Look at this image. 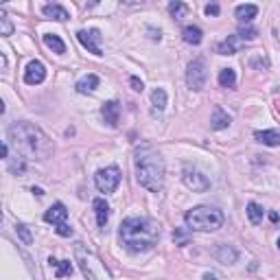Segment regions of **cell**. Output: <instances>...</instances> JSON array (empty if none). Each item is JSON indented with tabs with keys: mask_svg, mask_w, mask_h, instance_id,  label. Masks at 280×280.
I'll return each mask as SVG.
<instances>
[{
	"mask_svg": "<svg viewBox=\"0 0 280 280\" xmlns=\"http://www.w3.org/2000/svg\"><path fill=\"white\" fill-rule=\"evenodd\" d=\"M121 243L129 252H147L158 243L160 239V228L156 221L145 219V217H129L121 223L119 230Z\"/></svg>",
	"mask_w": 280,
	"mask_h": 280,
	"instance_id": "obj_1",
	"label": "cell"
},
{
	"mask_svg": "<svg viewBox=\"0 0 280 280\" xmlns=\"http://www.w3.org/2000/svg\"><path fill=\"white\" fill-rule=\"evenodd\" d=\"M9 138L11 143L16 145V151H20L24 160L29 158H48L50 151H53V145L46 138L42 129H38L35 125L29 123H16L9 127Z\"/></svg>",
	"mask_w": 280,
	"mask_h": 280,
	"instance_id": "obj_2",
	"label": "cell"
},
{
	"mask_svg": "<svg viewBox=\"0 0 280 280\" xmlns=\"http://www.w3.org/2000/svg\"><path fill=\"white\" fill-rule=\"evenodd\" d=\"M136 180L143 188L160 193L164 186V160L151 147H145L136 153Z\"/></svg>",
	"mask_w": 280,
	"mask_h": 280,
	"instance_id": "obj_3",
	"label": "cell"
},
{
	"mask_svg": "<svg viewBox=\"0 0 280 280\" xmlns=\"http://www.w3.org/2000/svg\"><path fill=\"white\" fill-rule=\"evenodd\" d=\"M188 230H195V232H215L223 226V212L212 208V206H197V208L188 210L186 217Z\"/></svg>",
	"mask_w": 280,
	"mask_h": 280,
	"instance_id": "obj_4",
	"label": "cell"
},
{
	"mask_svg": "<svg viewBox=\"0 0 280 280\" xmlns=\"http://www.w3.org/2000/svg\"><path fill=\"white\" fill-rule=\"evenodd\" d=\"M94 184L101 193H114L121 184V171L119 166H107V169H101V171L94 175Z\"/></svg>",
	"mask_w": 280,
	"mask_h": 280,
	"instance_id": "obj_5",
	"label": "cell"
},
{
	"mask_svg": "<svg viewBox=\"0 0 280 280\" xmlns=\"http://www.w3.org/2000/svg\"><path fill=\"white\" fill-rule=\"evenodd\" d=\"M206 64L204 60H193L188 64V70H186V83L190 90H195V92H200L204 90V86H206Z\"/></svg>",
	"mask_w": 280,
	"mask_h": 280,
	"instance_id": "obj_6",
	"label": "cell"
},
{
	"mask_svg": "<svg viewBox=\"0 0 280 280\" xmlns=\"http://www.w3.org/2000/svg\"><path fill=\"white\" fill-rule=\"evenodd\" d=\"M182 180H184V186L190 188L193 193H206V190L210 188V180L206 178L204 173L195 171V169H186L182 175Z\"/></svg>",
	"mask_w": 280,
	"mask_h": 280,
	"instance_id": "obj_7",
	"label": "cell"
},
{
	"mask_svg": "<svg viewBox=\"0 0 280 280\" xmlns=\"http://www.w3.org/2000/svg\"><path fill=\"white\" fill-rule=\"evenodd\" d=\"M77 38H79V42H81V46L88 48L90 53H94V55H103V50H101V46H99L101 40H103V35H101L99 29H90V31H79Z\"/></svg>",
	"mask_w": 280,
	"mask_h": 280,
	"instance_id": "obj_8",
	"label": "cell"
},
{
	"mask_svg": "<svg viewBox=\"0 0 280 280\" xmlns=\"http://www.w3.org/2000/svg\"><path fill=\"white\" fill-rule=\"evenodd\" d=\"M44 79H46V68H44V64L38 62V60L29 62L26 70H24V83H29V86H38V83H42Z\"/></svg>",
	"mask_w": 280,
	"mask_h": 280,
	"instance_id": "obj_9",
	"label": "cell"
},
{
	"mask_svg": "<svg viewBox=\"0 0 280 280\" xmlns=\"http://www.w3.org/2000/svg\"><path fill=\"white\" fill-rule=\"evenodd\" d=\"M66 219H68V210H66V206L62 202L53 204L46 212H44V221H46V223L62 226V223H66Z\"/></svg>",
	"mask_w": 280,
	"mask_h": 280,
	"instance_id": "obj_10",
	"label": "cell"
},
{
	"mask_svg": "<svg viewBox=\"0 0 280 280\" xmlns=\"http://www.w3.org/2000/svg\"><path fill=\"white\" fill-rule=\"evenodd\" d=\"M101 114H103V119H105L107 125L116 127V125H119V121H121V105H119L116 101H107V103H103Z\"/></svg>",
	"mask_w": 280,
	"mask_h": 280,
	"instance_id": "obj_11",
	"label": "cell"
},
{
	"mask_svg": "<svg viewBox=\"0 0 280 280\" xmlns=\"http://www.w3.org/2000/svg\"><path fill=\"white\" fill-rule=\"evenodd\" d=\"M215 256H217V261H219V263H226V265L237 263V259H239L237 249H234L232 245H226V243H221V245H217V249H215Z\"/></svg>",
	"mask_w": 280,
	"mask_h": 280,
	"instance_id": "obj_12",
	"label": "cell"
},
{
	"mask_svg": "<svg viewBox=\"0 0 280 280\" xmlns=\"http://www.w3.org/2000/svg\"><path fill=\"white\" fill-rule=\"evenodd\" d=\"M182 38L186 44H193V46H197V44H202L204 40V31L200 26H195V24H186L182 29Z\"/></svg>",
	"mask_w": 280,
	"mask_h": 280,
	"instance_id": "obj_13",
	"label": "cell"
},
{
	"mask_svg": "<svg viewBox=\"0 0 280 280\" xmlns=\"http://www.w3.org/2000/svg\"><path fill=\"white\" fill-rule=\"evenodd\" d=\"M94 215H97V223L99 228H105L107 226V219H109V206L105 200H94Z\"/></svg>",
	"mask_w": 280,
	"mask_h": 280,
	"instance_id": "obj_14",
	"label": "cell"
},
{
	"mask_svg": "<svg viewBox=\"0 0 280 280\" xmlns=\"http://www.w3.org/2000/svg\"><path fill=\"white\" fill-rule=\"evenodd\" d=\"M254 138L259 143L267 145V147H278L280 145V131L278 129H265V131H256Z\"/></svg>",
	"mask_w": 280,
	"mask_h": 280,
	"instance_id": "obj_15",
	"label": "cell"
},
{
	"mask_svg": "<svg viewBox=\"0 0 280 280\" xmlns=\"http://www.w3.org/2000/svg\"><path fill=\"white\" fill-rule=\"evenodd\" d=\"M256 13H259V7L256 5H239L237 9H234V16H237L239 22H252L256 18Z\"/></svg>",
	"mask_w": 280,
	"mask_h": 280,
	"instance_id": "obj_16",
	"label": "cell"
},
{
	"mask_svg": "<svg viewBox=\"0 0 280 280\" xmlns=\"http://www.w3.org/2000/svg\"><path fill=\"white\" fill-rule=\"evenodd\" d=\"M228 125H230V116L223 112V107L215 105V109H212V119H210V127L212 129H226Z\"/></svg>",
	"mask_w": 280,
	"mask_h": 280,
	"instance_id": "obj_17",
	"label": "cell"
},
{
	"mask_svg": "<svg viewBox=\"0 0 280 280\" xmlns=\"http://www.w3.org/2000/svg\"><path fill=\"white\" fill-rule=\"evenodd\" d=\"M42 13H44L46 18H53V20H60V22L68 20V11H66L62 5H44Z\"/></svg>",
	"mask_w": 280,
	"mask_h": 280,
	"instance_id": "obj_18",
	"label": "cell"
},
{
	"mask_svg": "<svg viewBox=\"0 0 280 280\" xmlns=\"http://www.w3.org/2000/svg\"><path fill=\"white\" fill-rule=\"evenodd\" d=\"M99 88V77L97 75H86L83 79L77 81V92L86 94V92H94Z\"/></svg>",
	"mask_w": 280,
	"mask_h": 280,
	"instance_id": "obj_19",
	"label": "cell"
},
{
	"mask_svg": "<svg viewBox=\"0 0 280 280\" xmlns=\"http://www.w3.org/2000/svg\"><path fill=\"white\" fill-rule=\"evenodd\" d=\"M44 44H46V46L53 50V53H57V55L66 53V44L62 42L60 35H55V33H46V35H44Z\"/></svg>",
	"mask_w": 280,
	"mask_h": 280,
	"instance_id": "obj_20",
	"label": "cell"
},
{
	"mask_svg": "<svg viewBox=\"0 0 280 280\" xmlns=\"http://www.w3.org/2000/svg\"><path fill=\"white\" fill-rule=\"evenodd\" d=\"M239 42H241L239 35H230L228 40H223L219 44V55H234L239 48Z\"/></svg>",
	"mask_w": 280,
	"mask_h": 280,
	"instance_id": "obj_21",
	"label": "cell"
},
{
	"mask_svg": "<svg viewBox=\"0 0 280 280\" xmlns=\"http://www.w3.org/2000/svg\"><path fill=\"white\" fill-rule=\"evenodd\" d=\"M50 267L55 269V276L57 278H64V276H70L72 274V263L70 261H55V259H48Z\"/></svg>",
	"mask_w": 280,
	"mask_h": 280,
	"instance_id": "obj_22",
	"label": "cell"
},
{
	"mask_svg": "<svg viewBox=\"0 0 280 280\" xmlns=\"http://www.w3.org/2000/svg\"><path fill=\"white\" fill-rule=\"evenodd\" d=\"M219 86L221 88H234L237 86V72H234V68H223L219 72Z\"/></svg>",
	"mask_w": 280,
	"mask_h": 280,
	"instance_id": "obj_23",
	"label": "cell"
},
{
	"mask_svg": "<svg viewBox=\"0 0 280 280\" xmlns=\"http://www.w3.org/2000/svg\"><path fill=\"white\" fill-rule=\"evenodd\" d=\"M245 212H247V219H249V223H252V226H259L263 221V208L256 202H249Z\"/></svg>",
	"mask_w": 280,
	"mask_h": 280,
	"instance_id": "obj_24",
	"label": "cell"
},
{
	"mask_svg": "<svg viewBox=\"0 0 280 280\" xmlns=\"http://www.w3.org/2000/svg\"><path fill=\"white\" fill-rule=\"evenodd\" d=\"M151 103H153V107H156L158 112H162V109L166 107V92L162 90V88H156V90L151 92Z\"/></svg>",
	"mask_w": 280,
	"mask_h": 280,
	"instance_id": "obj_25",
	"label": "cell"
},
{
	"mask_svg": "<svg viewBox=\"0 0 280 280\" xmlns=\"http://www.w3.org/2000/svg\"><path fill=\"white\" fill-rule=\"evenodd\" d=\"M169 11H171V16L175 20H180V18H186V13H188V5H184L180 3V0H175V3L169 5Z\"/></svg>",
	"mask_w": 280,
	"mask_h": 280,
	"instance_id": "obj_26",
	"label": "cell"
},
{
	"mask_svg": "<svg viewBox=\"0 0 280 280\" xmlns=\"http://www.w3.org/2000/svg\"><path fill=\"white\" fill-rule=\"evenodd\" d=\"M13 33V24L9 16H7L5 9H0V35H5V38H9V35Z\"/></svg>",
	"mask_w": 280,
	"mask_h": 280,
	"instance_id": "obj_27",
	"label": "cell"
},
{
	"mask_svg": "<svg viewBox=\"0 0 280 280\" xmlns=\"http://www.w3.org/2000/svg\"><path fill=\"white\" fill-rule=\"evenodd\" d=\"M16 232H18V237L22 239V243H24V245H31V243H33V234H31V230H29V226L18 223V226H16Z\"/></svg>",
	"mask_w": 280,
	"mask_h": 280,
	"instance_id": "obj_28",
	"label": "cell"
},
{
	"mask_svg": "<svg viewBox=\"0 0 280 280\" xmlns=\"http://www.w3.org/2000/svg\"><path fill=\"white\" fill-rule=\"evenodd\" d=\"M237 35H239L241 40H245V42H252V40H256V35H259V31H256L254 26H241Z\"/></svg>",
	"mask_w": 280,
	"mask_h": 280,
	"instance_id": "obj_29",
	"label": "cell"
},
{
	"mask_svg": "<svg viewBox=\"0 0 280 280\" xmlns=\"http://www.w3.org/2000/svg\"><path fill=\"white\" fill-rule=\"evenodd\" d=\"M173 239H175L178 245H188V234L184 232V230H175L173 232Z\"/></svg>",
	"mask_w": 280,
	"mask_h": 280,
	"instance_id": "obj_30",
	"label": "cell"
},
{
	"mask_svg": "<svg viewBox=\"0 0 280 280\" xmlns=\"http://www.w3.org/2000/svg\"><path fill=\"white\" fill-rule=\"evenodd\" d=\"M55 230H57V234H60V237H70V234H72V228H70L68 223H62V226H57Z\"/></svg>",
	"mask_w": 280,
	"mask_h": 280,
	"instance_id": "obj_31",
	"label": "cell"
},
{
	"mask_svg": "<svg viewBox=\"0 0 280 280\" xmlns=\"http://www.w3.org/2000/svg\"><path fill=\"white\" fill-rule=\"evenodd\" d=\"M219 5L217 3H212V5H208V7H206V13H208V16H219Z\"/></svg>",
	"mask_w": 280,
	"mask_h": 280,
	"instance_id": "obj_32",
	"label": "cell"
},
{
	"mask_svg": "<svg viewBox=\"0 0 280 280\" xmlns=\"http://www.w3.org/2000/svg\"><path fill=\"white\" fill-rule=\"evenodd\" d=\"M129 81H131V86H134V90H136V92H143V90H145V86H143V81H140L138 77H131Z\"/></svg>",
	"mask_w": 280,
	"mask_h": 280,
	"instance_id": "obj_33",
	"label": "cell"
},
{
	"mask_svg": "<svg viewBox=\"0 0 280 280\" xmlns=\"http://www.w3.org/2000/svg\"><path fill=\"white\" fill-rule=\"evenodd\" d=\"M149 33H151V40H160V31H156V29L149 26Z\"/></svg>",
	"mask_w": 280,
	"mask_h": 280,
	"instance_id": "obj_34",
	"label": "cell"
},
{
	"mask_svg": "<svg viewBox=\"0 0 280 280\" xmlns=\"http://www.w3.org/2000/svg\"><path fill=\"white\" fill-rule=\"evenodd\" d=\"M278 212H269V221H271V223H278Z\"/></svg>",
	"mask_w": 280,
	"mask_h": 280,
	"instance_id": "obj_35",
	"label": "cell"
},
{
	"mask_svg": "<svg viewBox=\"0 0 280 280\" xmlns=\"http://www.w3.org/2000/svg\"><path fill=\"white\" fill-rule=\"evenodd\" d=\"M204 280H217L215 274H204Z\"/></svg>",
	"mask_w": 280,
	"mask_h": 280,
	"instance_id": "obj_36",
	"label": "cell"
},
{
	"mask_svg": "<svg viewBox=\"0 0 280 280\" xmlns=\"http://www.w3.org/2000/svg\"><path fill=\"white\" fill-rule=\"evenodd\" d=\"M33 193L38 195V197H42V195H44V190H42V188H33Z\"/></svg>",
	"mask_w": 280,
	"mask_h": 280,
	"instance_id": "obj_37",
	"label": "cell"
},
{
	"mask_svg": "<svg viewBox=\"0 0 280 280\" xmlns=\"http://www.w3.org/2000/svg\"><path fill=\"white\" fill-rule=\"evenodd\" d=\"M278 249H280V239H278Z\"/></svg>",
	"mask_w": 280,
	"mask_h": 280,
	"instance_id": "obj_38",
	"label": "cell"
}]
</instances>
